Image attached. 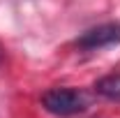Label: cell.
Returning a JSON list of instances; mask_svg holds the SVG:
<instances>
[{"label":"cell","mask_w":120,"mask_h":118,"mask_svg":"<svg viewBox=\"0 0 120 118\" xmlns=\"http://www.w3.org/2000/svg\"><path fill=\"white\" fill-rule=\"evenodd\" d=\"M42 106L53 116L67 118L74 114H81L88 106V97H86V93L76 88H51L42 95Z\"/></svg>","instance_id":"6da1fadb"},{"label":"cell","mask_w":120,"mask_h":118,"mask_svg":"<svg viewBox=\"0 0 120 118\" xmlns=\"http://www.w3.org/2000/svg\"><path fill=\"white\" fill-rule=\"evenodd\" d=\"M74 44L83 51H95V49H104L111 44H120V23L95 26V28L86 30L83 35H79Z\"/></svg>","instance_id":"7a4b0ae2"},{"label":"cell","mask_w":120,"mask_h":118,"mask_svg":"<svg viewBox=\"0 0 120 118\" xmlns=\"http://www.w3.org/2000/svg\"><path fill=\"white\" fill-rule=\"evenodd\" d=\"M95 93L106 100H120V74H106L95 81Z\"/></svg>","instance_id":"3957f363"}]
</instances>
